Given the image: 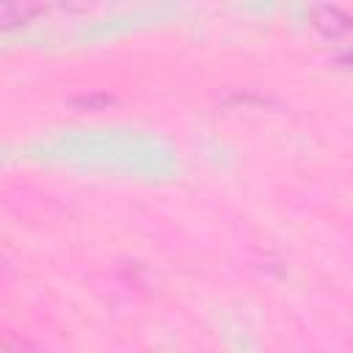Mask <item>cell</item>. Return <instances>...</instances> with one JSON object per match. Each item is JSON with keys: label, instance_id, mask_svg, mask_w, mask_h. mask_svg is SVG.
<instances>
[{"label": "cell", "instance_id": "cell-2", "mask_svg": "<svg viewBox=\"0 0 353 353\" xmlns=\"http://www.w3.org/2000/svg\"><path fill=\"white\" fill-rule=\"evenodd\" d=\"M3 350L6 353H41L36 345H30L28 339H22V336H17V334H6L3 336Z\"/></svg>", "mask_w": 353, "mask_h": 353}, {"label": "cell", "instance_id": "cell-3", "mask_svg": "<svg viewBox=\"0 0 353 353\" xmlns=\"http://www.w3.org/2000/svg\"><path fill=\"white\" fill-rule=\"evenodd\" d=\"M110 102L113 99L108 94H83V97H74L72 99V105H77L80 110H99V108H105Z\"/></svg>", "mask_w": 353, "mask_h": 353}, {"label": "cell", "instance_id": "cell-1", "mask_svg": "<svg viewBox=\"0 0 353 353\" xmlns=\"http://www.w3.org/2000/svg\"><path fill=\"white\" fill-rule=\"evenodd\" d=\"M312 19L328 36H339V33H347L353 28V19L336 6H314L312 8Z\"/></svg>", "mask_w": 353, "mask_h": 353}]
</instances>
